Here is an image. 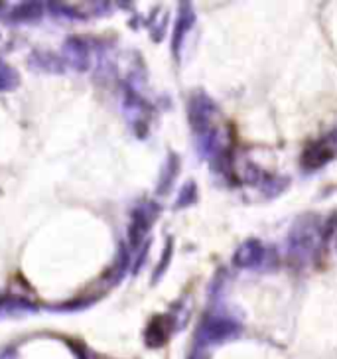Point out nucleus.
I'll list each match as a JSON object with an SVG mask.
<instances>
[{"label":"nucleus","mask_w":337,"mask_h":359,"mask_svg":"<svg viewBox=\"0 0 337 359\" xmlns=\"http://www.w3.org/2000/svg\"><path fill=\"white\" fill-rule=\"evenodd\" d=\"M239 332V327L235 322H229V320H219V318H213L211 322L203 324V334L207 336V339H215V341H221V339H227L235 336Z\"/></svg>","instance_id":"20e7f679"},{"label":"nucleus","mask_w":337,"mask_h":359,"mask_svg":"<svg viewBox=\"0 0 337 359\" xmlns=\"http://www.w3.org/2000/svg\"><path fill=\"white\" fill-rule=\"evenodd\" d=\"M215 115H217V107H215V103H213L211 99H207L205 95L195 97V99L191 101V125H193V128H195L198 133H203V137L211 133V125H213V116Z\"/></svg>","instance_id":"f257e3e1"},{"label":"nucleus","mask_w":337,"mask_h":359,"mask_svg":"<svg viewBox=\"0 0 337 359\" xmlns=\"http://www.w3.org/2000/svg\"><path fill=\"white\" fill-rule=\"evenodd\" d=\"M336 156V150L327 144V140H319V142H314L312 147L305 148L304 156H302V164H304V168H319V166H324L327 164L329 160Z\"/></svg>","instance_id":"7ed1b4c3"},{"label":"nucleus","mask_w":337,"mask_h":359,"mask_svg":"<svg viewBox=\"0 0 337 359\" xmlns=\"http://www.w3.org/2000/svg\"><path fill=\"white\" fill-rule=\"evenodd\" d=\"M264 261H266V249L256 239L245 241L233 255V264L239 269H259Z\"/></svg>","instance_id":"f03ea898"},{"label":"nucleus","mask_w":337,"mask_h":359,"mask_svg":"<svg viewBox=\"0 0 337 359\" xmlns=\"http://www.w3.org/2000/svg\"><path fill=\"white\" fill-rule=\"evenodd\" d=\"M170 327H172V324H170L168 316L156 318V320L150 324V327H148V334H146L148 344H150V346H162V344L166 341V338H168Z\"/></svg>","instance_id":"39448f33"}]
</instances>
